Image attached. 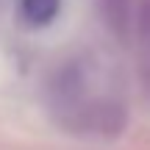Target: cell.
Here are the masks:
<instances>
[{
	"label": "cell",
	"instance_id": "1",
	"mask_svg": "<svg viewBox=\"0 0 150 150\" xmlns=\"http://www.w3.org/2000/svg\"><path fill=\"white\" fill-rule=\"evenodd\" d=\"M100 11L108 31L114 36L125 39L131 28V0H100Z\"/></svg>",
	"mask_w": 150,
	"mask_h": 150
},
{
	"label": "cell",
	"instance_id": "2",
	"mask_svg": "<svg viewBox=\"0 0 150 150\" xmlns=\"http://www.w3.org/2000/svg\"><path fill=\"white\" fill-rule=\"evenodd\" d=\"M61 0H22V17L31 25H47L56 20Z\"/></svg>",
	"mask_w": 150,
	"mask_h": 150
},
{
	"label": "cell",
	"instance_id": "3",
	"mask_svg": "<svg viewBox=\"0 0 150 150\" xmlns=\"http://www.w3.org/2000/svg\"><path fill=\"white\" fill-rule=\"evenodd\" d=\"M136 22H139V33H142V39L150 45V0H142V3H139Z\"/></svg>",
	"mask_w": 150,
	"mask_h": 150
}]
</instances>
